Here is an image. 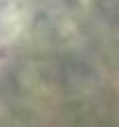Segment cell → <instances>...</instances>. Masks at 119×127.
Instances as JSON below:
<instances>
[{
  "label": "cell",
  "mask_w": 119,
  "mask_h": 127,
  "mask_svg": "<svg viewBox=\"0 0 119 127\" xmlns=\"http://www.w3.org/2000/svg\"><path fill=\"white\" fill-rule=\"evenodd\" d=\"M58 77H60L61 87L71 89V87H77V85L93 79L95 71L81 58H77V56H63L61 62H60V67H58Z\"/></svg>",
  "instance_id": "6da1fadb"
},
{
  "label": "cell",
  "mask_w": 119,
  "mask_h": 127,
  "mask_svg": "<svg viewBox=\"0 0 119 127\" xmlns=\"http://www.w3.org/2000/svg\"><path fill=\"white\" fill-rule=\"evenodd\" d=\"M97 6H99L101 16L107 18L109 22L119 20V0H99Z\"/></svg>",
  "instance_id": "7a4b0ae2"
}]
</instances>
